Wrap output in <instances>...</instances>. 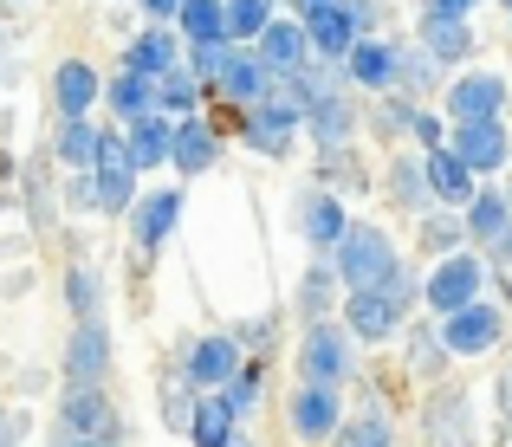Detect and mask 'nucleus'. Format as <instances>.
<instances>
[{
  "label": "nucleus",
  "mask_w": 512,
  "mask_h": 447,
  "mask_svg": "<svg viewBox=\"0 0 512 447\" xmlns=\"http://www.w3.org/2000/svg\"><path fill=\"white\" fill-rule=\"evenodd\" d=\"M156 98H163L169 111H188V104H195V78H188L182 65H175L169 78H156Z\"/></svg>",
  "instance_id": "72a5a7b5"
},
{
  "label": "nucleus",
  "mask_w": 512,
  "mask_h": 447,
  "mask_svg": "<svg viewBox=\"0 0 512 447\" xmlns=\"http://www.w3.org/2000/svg\"><path fill=\"white\" fill-rule=\"evenodd\" d=\"M396 318H402V279H389V286H363V292H350V305H344V324L363 337V344L389 337Z\"/></svg>",
  "instance_id": "7ed1b4c3"
},
{
  "label": "nucleus",
  "mask_w": 512,
  "mask_h": 447,
  "mask_svg": "<svg viewBox=\"0 0 512 447\" xmlns=\"http://www.w3.org/2000/svg\"><path fill=\"white\" fill-rule=\"evenodd\" d=\"M72 447H111V441H72Z\"/></svg>",
  "instance_id": "8fccbe9b"
},
{
  "label": "nucleus",
  "mask_w": 512,
  "mask_h": 447,
  "mask_svg": "<svg viewBox=\"0 0 512 447\" xmlns=\"http://www.w3.org/2000/svg\"><path fill=\"white\" fill-rule=\"evenodd\" d=\"M331 447H389V422L383 415H357V422H344Z\"/></svg>",
  "instance_id": "473e14b6"
},
{
  "label": "nucleus",
  "mask_w": 512,
  "mask_h": 447,
  "mask_svg": "<svg viewBox=\"0 0 512 447\" xmlns=\"http://www.w3.org/2000/svg\"><path fill=\"white\" fill-rule=\"evenodd\" d=\"M474 7H480V0H428V13H461V20H467Z\"/></svg>",
  "instance_id": "79ce46f5"
},
{
  "label": "nucleus",
  "mask_w": 512,
  "mask_h": 447,
  "mask_svg": "<svg viewBox=\"0 0 512 447\" xmlns=\"http://www.w3.org/2000/svg\"><path fill=\"white\" fill-rule=\"evenodd\" d=\"M130 156H137V169H156L163 156H175V124L169 117H137V137H130Z\"/></svg>",
  "instance_id": "b1692460"
},
{
  "label": "nucleus",
  "mask_w": 512,
  "mask_h": 447,
  "mask_svg": "<svg viewBox=\"0 0 512 447\" xmlns=\"http://www.w3.org/2000/svg\"><path fill=\"white\" fill-rule=\"evenodd\" d=\"M0 72H7V33H0Z\"/></svg>",
  "instance_id": "09e8293b"
},
{
  "label": "nucleus",
  "mask_w": 512,
  "mask_h": 447,
  "mask_svg": "<svg viewBox=\"0 0 512 447\" xmlns=\"http://www.w3.org/2000/svg\"><path fill=\"white\" fill-rule=\"evenodd\" d=\"M428 188L441 201H474V169H467L454 149H428Z\"/></svg>",
  "instance_id": "6ab92c4d"
},
{
  "label": "nucleus",
  "mask_w": 512,
  "mask_h": 447,
  "mask_svg": "<svg viewBox=\"0 0 512 447\" xmlns=\"http://www.w3.org/2000/svg\"><path fill=\"white\" fill-rule=\"evenodd\" d=\"M338 279L350 292L389 286V279H396V247H389L376 227H350V234L338 240Z\"/></svg>",
  "instance_id": "f257e3e1"
},
{
  "label": "nucleus",
  "mask_w": 512,
  "mask_h": 447,
  "mask_svg": "<svg viewBox=\"0 0 512 447\" xmlns=\"http://www.w3.org/2000/svg\"><path fill=\"white\" fill-rule=\"evenodd\" d=\"M52 91H59V111H65V117H85L91 98H98V72H91L85 59H65L59 78H52Z\"/></svg>",
  "instance_id": "aec40b11"
},
{
  "label": "nucleus",
  "mask_w": 512,
  "mask_h": 447,
  "mask_svg": "<svg viewBox=\"0 0 512 447\" xmlns=\"http://www.w3.org/2000/svg\"><path fill=\"white\" fill-rule=\"evenodd\" d=\"M299 370H305V383H312V389H338L344 383V344H338L331 324H312V331H305Z\"/></svg>",
  "instance_id": "6e6552de"
},
{
  "label": "nucleus",
  "mask_w": 512,
  "mask_h": 447,
  "mask_svg": "<svg viewBox=\"0 0 512 447\" xmlns=\"http://www.w3.org/2000/svg\"><path fill=\"white\" fill-rule=\"evenodd\" d=\"M500 331H506V318L493 305H461V311H448V324H441V344L448 350H461V357H480V350H493L500 344Z\"/></svg>",
  "instance_id": "20e7f679"
},
{
  "label": "nucleus",
  "mask_w": 512,
  "mask_h": 447,
  "mask_svg": "<svg viewBox=\"0 0 512 447\" xmlns=\"http://www.w3.org/2000/svg\"><path fill=\"white\" fill-rule=\"evenodd\" d=\"M59 422L72 428L78 441H111L117 435V415H111V402L98 396V383H72V389H65Z\"/></svg>",
  "instance_id": "39448f33"
},
{
  "label": "nucleus",
  "mask_w": 512,
  "mask_h": 447,
  "mask_svg": "<svg viewBox=\"0 0 512 447\" xmlns=\"http://www.w3.org/2000/svg\"><path fill=\"white\" fill-rule=\"evenodd\" d=\"M104 363H111V337H104V324L98 318H78L72 350H65V376H72V383H98Z\"/></svg>",
  "instance_id": "1a4fd4ad"
},
{
  "label": "nucleus",
  "mask_w": 512,
  "mask_h": 447,
  "mask_svg": "<svg viewBox=\"0 0 512 447\" xmlns=\"http://www.w3.org/2000/svg\"><path fill=\"white\" fill-rule=\"evenodd\" d=\"M500 253H506V260H512V227H506V234H500Z\"/></svg>",
  "instance_id": "de8ad7c7"
},
{
  "label": "nucleus",
  "mask_w": 512,
  "mask_h": 447,
  "mask_svg": "<svg viewBox=\"0 0 512 447\" xmlns=\"http://www.w3.org/2000/svg\"><path fill=\"white\" fill-rule=\"evenodd\" d=\"M273 26V0H227V39H260Z\"/></svg>",
  "instance_id": "c756f323"
},
{
  "label": "nucleus",
  "mask_w": 512,
  "mask_h": 447,
  "mask_svg": "<svg viewBox=\"0 0 512 447\" xmlns=\"http://www.w3.org/2000/svg\"><path fill=\"white\" fill-rule=\"evenodd\" d=\"M130 72H143V78H169L175 72V33H163V26H150V33L130 46Z\"/></svg>",
  "instance_id": "5701e85b"
},
{
  "label": "nucleus",
  "mask_w": 512,
  "mask_h": 447,
  "mask_svg": "<svg viewBox=\"0 0 512 447\" xmlns=\"http://www.w3.org/2000/svg\"><path fill=\"white\" fill-rule=\"evenodd\" d=\"M428 428H435L441 447H474V415H467L461 389H441V396L428 402Z\"/></svg>",
  "instance_id": "ddd939ff"
},
{
  "label": "nucleus",
  "mask_w": 512,
  "mask_h": 447,
  "mask_svg": "<svg viewBox=\"0 0 512 447\" xmlns=\"http://www.w3.org/2000/svg\"><path fill=\"white\" fill-rule=\"evenodd\" d=\"M474 292H480V260H448L435 279H428V305L435 311H461V305H474Z\"/></svg>",
  "instance_id": "9d476101"
},
{
  "label": "nucleus",
  "mask_w": 512,
  "mask_h": 447,
  "mask_svg": "<svg viewBox=\"0 0 512 447\" xmlns=\"http://www.w3.org/2000/svg\"><path fill=\"white\" fill-rule=\"evenodd\" d=\"M396 78H402V85H415V91H422L435 72H428V59H415V52H396Z\"/></svg>",
  "instance_id": "4c0bfd02"
},
{
  "label": "nucleus",
  "mask_w": 512,
  "mask_h": 447,
  "mask_svg": "<svg viewBox=\"0 0 512 447\" xmlns=\"http://www.w3.org/2000/svg\"><path fill=\"white\" fill-rule=\"evenodd\" d=\"M234 415L240 409L227 396H208L195 415H188V435H195V447H227V441H234Z\"/></svg>",
  "instance_id": "412c9836"
},
{
  "label": "nucleus",
  "mask_w": 512,
  "mask_h": 447,
  "mask_svg": "<svg viewBox=\"0 0 512 447\" xmlns=\"http://www.w3.org/2000/svg\"><path fill=\"white\" fill-rule=\"evenodd\" d=\"M467 227H474L480 240H500L512 227V201L506 195H474V208H467Z\"/></svg>",
  "instance_id": "7c9ffc66"
},
{
  "label": "nucleus",
  "mask_w": 512,
  "mask_h": 447,
  "mask_svg": "<svg viewBox=\"0 0 512 447\" xmlns=\"http://www.w3.org/2000/svg\"><path fill=\"white\" fill-rule=\"evenodd\" d=\"M415 137H422L428 149H441V124H435V117H422V111H415Z\"/></svg>",
  "instance_id": "a19ab883"
},
{
  "label": "nucleus",
  "mask_w": 512,
  "mask_h": 447,
  "mask_svg": "<svg viewBox=\"0 0 512 447\" xmlns=\"http://www.w3.org/2000/svg\"><path fill=\"white\" fill-rule=\"evenodd\" d=\"M441 350H448V344H435V337H428V331H415V344H409V370L435 376V370H441Z\"/></svg>",
  "instance_id": "e433bc0d"
},
{
  "label": "nucleus",
  "mask_w": 512,
  "mask_h": 447,
  "mask_svg": "<svg viewBox=\"0 0 512 447\" xmlns=\"http://www.w3.org/2000/svg\"><path fill=\"white\" fill-rule=\"evenodd\" d=\"M72 305L78 318H91V273H72Z\"/></svg>",
  "instance_id": "ea45409f"
},
{
  "label": "nucleus",
  "mask_w": 512,
  "mask_h": 447,
  "mask_svg": "<svg viewBox=\"0 0 512 447\" xmlns=\"http://www.w3.org/2000/svg\"><path fill=\"white\" fill-rule=\"evenodd\" d=\"M273 65L260 59V52H227V72H221V85L234 91V98H266V85H273Z\"/></svg>",
  "instance_id": "4be33fe9"
},
{
  "label": "nucleus",
  "mask_w": 512,
  "mask_h": 447,
  "mask_svg": "<svg viewBox=\"0 0 512 447\" xmlns=\"http://www.w3.org/2000/svg\"><path fill=\"white\" fill-rule=\"evenodd\" d=\"M214 149H221V143H214V130L208 124H201V117H182V124H175V169H182V175H201V169H208V162H214Z\"/></svg>",
  "instance_id": "a211bd4d"
},
{
  "label": "nucleus",
  "mask_w": 512,
  "mask_h": 447,
  "mask_svg": "<svg viewBox=\"0 0 512 447\" xmlns=\"http://www.w3.org/2000/svg\"><path fill=\"white\" fill-rule=\"evenodd\" d=\"M454 156L467 162L474 175H487V169H500L506 162V130H500V117H480V124H454Z\"/></svg>",
  "instance_id": "423d86ee"
},
{
  "label": "nucleus",
  "mask_w": 512,
  "mask_h": 447,
  "mask_svg": "<svg viewBox=\"0 0 512 447\" xmlns=\"http://www.w3.org/2000/svg\"><path fill=\"white\" fill-rule=\"evenodd\" d=\"M98 137H104V130H91L85 117H72V124L59 130V162H72V169H91V156H98Z\"/></svg>",
  "instance_id": "2f4dec72"
},
{
  "label": "nucleus",
  "mask_w": 512,
  "mask_h": 447,
  "mask_svg": "<svg viewBox=\"0 0 512 447\" xmlns=\"http://www.w3.org/2000/svg\"><path fill=\"white\" fill-rule=\"evenodd\" d=\"M506 7H512V0H506Z\"/></svg>",
  "instance_id": "603ef678"
},
{
  "label": "nucleus",
  "mask_w": 512,
  "mask_h": 447,
  "mask_svg": "<svg viewBox=\"0 0 512 447\" xmlns=\"http://www.w3.org/2000/svg\"><path fill=\"white\" fill-rule=\"evenodd\" d=\"M253 396H260V370H240V383H234V409H253Z\"/></svg>",
  "instance_id": "58836bf2"
},
{
  "label": "nucleus",
  "mask_w": 512,
  "mask_h": 447,
  "mask_svg": "<svg viewBox=\"0 0 512 447\" xmlns=\"http://www.w3.org/2000/svg\"><path fill=\"white\" fill-rule=\"evenodd\" d=\"M500 111H506V85L487 78V72H467L461 85L448 91V117L454 124H480V117H500Z\"/></svg>",
  "instance_id": "0eeeda50"
},
{
  "label": "nucleus",
  "mask_w": 512,
  "mask_h": 447,
  "mask_svg": "<svg viewBox=\"0 0 512 447\" xmlns=\"http://www.w3.org/2000/svg\"><path fill=\"white\" fill-rule=\"evenodd\" d=\"M111 104H117V111H130V117H150L156 111V78H143V72H130V65H124V78L111 85Z\"/></svg>",
  "instance_id": "c85d7f7f"
},
{
  "label": "nucleus",
  "mask_w": 512,
  "mask_h": 447,
  "mask_svg": "<svg viewBox=\"0 0 512 447\" xmlns=\"http://www.w3.org/2000/svg\"><path fill=\"white\" fill-rule=\"evenodd\" d=\"M350 78L370 85V91L396 85V52H389V46H350Z\"/></svg>",
  "instance_id": "bb28decb"
},
{
  "label": "nucleus",
  "mask_w": 512,
  "mask_h": 447,
  "mask_svg": "<svg viewBox=\"0 0 512 447\" xmlns=\"http://www.w3.org/2000/svg\"><path fill=\"white\" fill-rule=\"evenodd\" d=\"M91 188H98L104 214L130 208V195H137V156H130V143H117L111 130L98 137V156H91Z\"/></svg>",
  "instance_id": "f03ea898"
},
{
  "label": "nucleus",
  "mask_w": 512,
  "mask_h": 447,
  "mask_svg": "<svg viewBox=\"0 0 512 447\" xmlns=\"http://www.w3.org/2000/svg\"><path fill=\"white\" fill-rule=\"evenodd\" d=\"M292 428H299L305 441L338 435V402H331V389H312V383H305L299 396H292Z\"/></svg>",
  "instance_id": "4468645a"
},
{
  "label": "nucleus",
  "mask_w": 512,
  "mask_h": 447,
  "mask_svg": "<svg viewBox=\"0 0 512 447\" xmlns=\"http://www.w3.org/2000/svg\"><path fill=\"white\" fill-rule=\"evenodd\" d=\"M221 72H227V46L221 39H195V78H214V85H221Z\"/></svg>",
  "instance_id": "f704fd0d"
},
{
  "label": "nucleus",
  "mask_w": 512,
  "mask_h": 447,
  "mask_svg": "<svg viewBox=\"0 0 512 447\" xmlns=\"http://www.w3.org/2000/svg\"><path fill=\"white\" fill-rule=\"evenodd\" d=\"M0 447H13V422H7V415H0Z\"/></svg>",
  "instance_id": "49530a36"
},
{
  "label": "nucleus",
  "mask_w": 512,
  "mask_h": 447,
  "mask_svg": "<svg viewBox=\"0 0 512 447\" xmlns=\"http://www.w3.org/2000/svg\"><path fill=\"white\" fill-rule=\"evenodd\" d=\"M175 20L188 39H227V0H182Z\"/></svg>",
  "instance_id": "cd10ccee"
},
{
  "label": "nucleus",
  "mask_w": 512,
  "mask_h": 447,
  "mask_svg": "<svg viewBox=\"0 0 512 447\" xmlns=\"http://www.w3.org/2000/svg\"><path fill=\"white\" fill-rule=\"evenodd\" d=\"M292 7L305 13V20H312V13H325V7H338V0H292Z\"/></svg>",
  "instance_id": "c03bdc74"
},
{
  "label": "nucleus",
  "mask_w": 512,
  "mask_h": 447,
  "mask_svg": "<svg viewBox=\"0 0 512 447\" xmlns=\"http://www.w3.org/2000/svg\"><path fill=\"white\" fill-rule=\"evenodd\" d=\"M260 59L266 65H273V72L279 78H299L305 72V33H299V26H266V33H260Z\"/></svg>",
  "instance_id": "f3484780"
},
{
  "label": "nucleus",
  "mask_w": 512,
  "mask_h": 447,
  "mask_svg": "<svg viewBox=\"0 0 512 447\" xmlns=\"http://www.w3.org/2000/svg\"><path fill=\"white\" fill-rule=\"evenodd\" d=\"M331 279H338V266H312V273H305V311H325V298H331Z\"/></svg>",
  "instance_id": "c9c22d12"
},
{
  "label": "nucleus",
  "mask_w": 512,
  "mask_h": 447,
  "mask_svg": "<svg viewBox=\"0 0 512 447\" xmlns=\"http://www.w3.org/2000/svg\"><path fill=\"white\" fill-rule=\"evenodd\" d=\"M175 214H182V195H150V201H137V240L143 247H163L169 240V227H175Z\"/></svg>",
  "instance_id": "393cba45"
},
{
  "label": "nucleus",
  "mask_w": 512,
  "mask_h": 447,
  "mask_svg": "<svg viewBox=\"0 0 512 447\" xmlns=\"http://www.w3.org/2000/svg\"><path fill=\"white\" fill-rule=\"evenodd\" d=\"M344 234H350V227H344V208L331 195H312V201H305V240H312V247H338Z\"/></svg>",
  "instance_id": "a878e982"
},
{
  "label": "nucleus",
  "mask_w": 512,
  "mask_h": 447,
  "mask_svg": "<svg viewBox=\"0 0 512 447\" xmlns=\"http://www.w3.org/2000/svg\"><path fill=\"white\" fill-rule=\"evenodd\" d=\"M227 447H247V441H227Z\"/></svg>",
  "instance_id": "3c124183"
},
{
  "label": "nucleus",
  "mask_w": 512,
  "mask_h": 447,
  "mask_svg": "<svg viewBox=\"0 0 512 447\" xmlns=\"http://www.w3.org/2000/svg\"><path fill=\"white\" fill-rule=\"evenodd\" d=\"M500 402H506V415H512V370L500 376Z\"/></svg>",
  "instance_id": "a18cd8bd"
},
{
  "label": "nucleus",
  "mask_w": 512,
  "mask_h": 447,
  "mask_svg": "<svg viewBox=\"0 0 512 447\" xmlns=\"http://www.w3.org/2000/svg\"><path fill=\"white\" fill-rule=\"evenodd\" d=\"M305 91H312V111H305V124H312V137L338 149V143L350 137V104L338 98V91H325V85H318V72H305Z\"/></svg>",
  "instance_id": "9b49d317"
},
{
  "label": "nucleus",
  "mask_w": 512,
  "mask_h": 447,
  "mask_svg": "<svg viewBox=\"0 0 512 447\" xmlns=\"http://www.w3.org/2000/svg\"><path fill=\"white\" fill-rule=\"evenodd\" d=\"M305 33H312V46L325 52V59H350V46H357V20H350L344 0H338V7H325V13H312Z\"/></svg>",
  "instance_id": "2eb2a0df"
},
{
  "label": "nucleus",
  "mask_w": 512,
  "mask_h": 447,
  "mask_svg": "<svg viewBox=\"0 0 512 447\" xmlns=\"http://www.w3.org/2000/svg\"><path fill=\"white\" fill-rule=\"evenodd\" d=\"M422 46H428V59H467L474 33H467L461 13H422Z\"/></svg>",
  "instance_id": "dca6fc26"
},
{
  "label": "nucleus",
  "mask_w": 512,
  "mask_h": 447,
  "mask_svg": "<svg viewBox=\"0 0 512 447\" xmlns=\"http://www.w3.org/2000/svg\"><path fill=\"white\" fill-rule=\"evenodd\" d=\"M188 376H195L201 389H221L227 376H240V350H234V337H201V344L188 350Z\"/></svg>",
  "instance_id": "f8f14e48"
},
{
  "label": "nucleus",
  "mask_w": 512,
  "mask_h": 447,
  "mask_svg": "<svg viewBox=\"0 0 512 447\" xmlns=\"http://www.w3.org/2000/svg\"><path fill=\"white\" fill-rule=\"evenodd\" d=\"M143 7H150L156 20H169V13H182V0H143Z\"/></svg>",
  "instance_id": "37998d69"
}]
</instances>
